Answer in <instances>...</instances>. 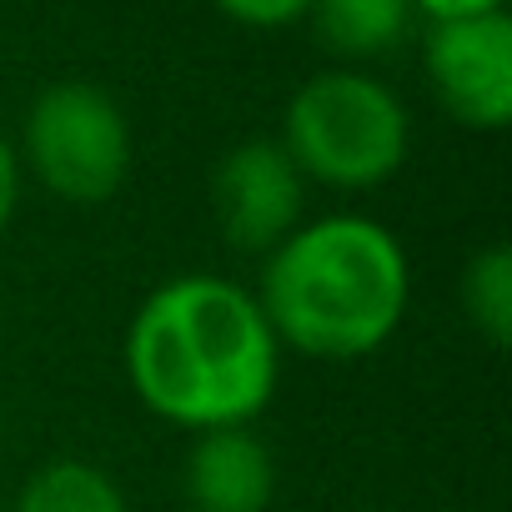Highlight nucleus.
Segmentation results:
<instances>
[{
  "mask_svg": "<svg viewBox=\"0 0 512 512\" xmlns=\"http://www.w3.org/2000/svg\"><path fill=\"white\" fill-rule=\"evenodd\" d=\"M412 11L427 21H457V16H487L507 11V0H412Z\"/></svg>",
  "mask_w": 512,
  "mask_h": 512,
  "instance_id": "nucleus-13",
  "label": "nucleus"
},
{
  "mask_svg": "<svg viewBox=\"0 0 512 512\" xmlns=\"http://www.w3.org/2000/svg\"><path fill=\"white\" fill-rule=\"evenodd\" d=\"M221 16H231L236 26H251V31H282V26H297L312 0H211Z\"/></svg>",
  "mask_w": 512,
  "mask_h": 512,
  "instance_id": "nucleus-11",
  "label": "nucleus"
},
{
  "mask_svg": "<svg viewBox=\"0 0 512 512\" xmlns=\"http://www.w3.org/2000/svg\"><path fill=\"white\" fill-rule=\"evenodd\" d=\"M6 512H131V502L101 462L51 457L21 482Z\"/></svg>",
  "mask_w": 512,
  "mask_h": 512,
  "instance_id": "nucleus-9",
  "label": "nucleus"
},
{
  "mask_svg": "<svg viewBox=\"0 0 512 512\" xmlns=\"http://www.w3.org/2000/svg\"><path fill=\"white\" fill-rule=\"evenodd\" d=\"M312 26L342 61H377L397 51L417 21L412 0H312Z\"/></svg>",
  "mask_w": 512,
  "mask_h": 512,
  "instance_id": "nucleus-8",
  "label": "nucleus"
},
{
  "mask_svg": "<svg viewBox=\"0 0 512 512\" xmlns=\"http://www.w3.org/2000/svg\"><path fill=\"white\" fill-rule=\"evenodd\" d=\"M427 81L442 111L472 131H502L512 121V16H457L432 21L422 41Z\"/></svg>",
  "mask_w": 512,
  "mask_h": 512,
  "instance_id": "nucleus-6",
  "label": "nucleus"
},
{
  "mask_svg": "<svg viewBox=\"0 0 512 512\" xmlns=\"http://www.w3.org/2000/svg\"><path fill=\"white\" fill-rule=\"evenodd\" d=\"M126 382L151 417L191 437L251 427L277 397L282 342L251 287L186 272L146 292L131 312Z\"/></svg>",
  "mask_w": 512,
  "mask_h": 512,
  "instance_id": "nucleus-1",
  "label": "nucleus"
},
{
  "mask_svg": "<svg viewBox=\"0 0 512 512\" xmlns=\"http://www.w3.org/2000/svg\"><path fill=\"white\" fill-rule=\"evenodd\" d=\"M16 161L56 201L101 206L126 186L131 121L111 91H101L91 81H56L31 101V111L21 121Z\"/></svg>",
  "mask_w": 512,
  "mask_h": 512,
  "instance_id": "nucleus-4",
  "label": "nucleus"
},
{
  "mask_svg": "<svg viewBox=\"0 0 512 512\" xmlns=\"http://www.w3.org/2000/svg\"><path fill=\"white\" fill-rule=\"evenodd\" d=\"M277 141L307 186L372 191L402 171L412 151V116L387 81L337 66L292 91Z\"/></svg>",
  "mask_w": 512,
  "mask_h": 512,
  "instance_id": "nucleus-3",
  "label": "nucleus"
},
{
  "mask_svg": "<svg viewBox=\"0 0 512 512\" xmlns=\"http://www.w3.org/2000/svg\"><path fill=\"white\" fill-rule=\"evenodd\" d=\"M211 221L231 251L267 256L307 221V176L282 141L251 136L231 146L211 171Z\"/></svg>",
  "mask_w": 512,
  "mask_h": 512,
  "instance_id": "nucleus-5",
  "label": "nucleus"
},
{
  "mask_svg": "<svg viewBox=\"0 0 512 512\" xmlns=\"http://www.w3.org/2000/svg\"><path fill=\"white\" fill-rule=\"evenodd\" d=\"M282 352L362 362L387 347L412 302V262L397 231L362 211L307 216L262 256L251 287Z\"/></svg>",
  "mask_w": 512,
  "mask_h": 512,
  "instance_id": "nucleus-2",
  "label": "nucleus"
},
{
  "mask_svg": "<svg viewBox=\"0 0 512 512\" xmlns=\"http://www.w3.org/2000/svg\"><path fill=\"white\" fill-rule=\"evenodd\" d=\"M191 512H267L277 497V457L251 427L196 432L181 462Z\"/></svg>",
  "mask_w": 512,
  "mask_h": 512,
  "instance_id": "nucleus-7",
  "label": "nucleus"
},
{
  "mask_svg": "<svg viewBox=\"0 0 512 512\" xmlns=\"http://www.w3.org/2000/svg\"><path fill=\"white\" fill-rule=\"evenodd\" d=\"M462 312L487 337V347L512 342V251L482 246L462 267Z\"/></svg>",
  "mask_w": 512,
  "mask_h": 512,
  "instance_id": "nucleus-10",
  "label": "nucleus"
},
{
  "mask_svg": "<svg viewBox=\"0 0 512 512\" xmlns=\"http://www.w3.org/2000/svg\"><path fill=\"white\" fill-rule=\"evenodd\" d=\"M16 206H21V161H16V146L0 136V236H6Z\"/></svg>",
  "mask_w": 512,
  "mask_h": 512,
  "instance_id": "nucleus-12",
  "label": "nucleus"
}]
</instances>
